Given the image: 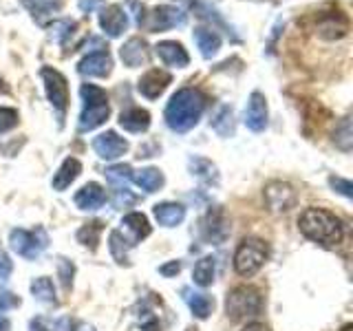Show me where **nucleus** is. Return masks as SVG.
Returning a JSON list of instances; mask_svg holds the SVG:
<instances>
[{"label":"nucleus","instance_id":"nucleus-1","mask_svg":"<svg viewBox=\"0 0 353 331\" xmlns=\"http://www.w3.org/2000/svg\"><path fill=\"white\" fill-rule=\"evenodd\" d=\"M203 108L205 97L196 88H181L170 97L168 106H165V124L174 132H185L196 126V121L203 115Z\"/></svg>","mask_w":353,"mask_h":331},{"label":"nucleus","instance_id":"nucleus-2","mask_svg":"<svg viewBox=\"0 0 353 331\" xmlns=\"http://www.w3.org/2000/svg\"><path fill=\"white\" fill-rule=\"evenodd\" d=\"M298 228H301V232L307 239H312L327 248L338 245L342 241V234H345L342 221L323 208H307L301 214V219H298Z\"/></svg>","mask_w":353,"mask_h":331},{"label":"nucleus","instance_id":"nucleus-3","mask_svg":"<svg viewBox=\"0 0 353 331\" xmlns=\"http://www.w3.org/2000/svg\"><path fill=\"white\" fill-rule=\"evenodd\" d=\"M80 95H82V115H80V130H93L97 126H102L104 121L110 115V106H108V97L104 88H99L95 84H82L80 88Z\"/></svg>","mask_w":353,"mask_h":331},{"label":"nucleus","instance_id":"nucleus-4","mask_svg":"<svg viewBox=\"0 0 353 331\" xmlns=\"http://www.w3.org/2000/svg\"><path fill=\"white\" fill-rule=\"evenodd\" d=\"M225 312L230 320H234V323H241V320H248V318H256L263 312V296L259 294V290H254V287H248V285L234 287V290L228 294Z\"/></svg>","mask_w":353,"mask_h":331},{"label":"nucleus","instance_id":"nucleus-5","mask_svg":"<svg viewBox=\"0 0 353 331\" xmlns=\"http://www.w3.org/2000/svg\"><path fill=\"white\" fill-rule=\"evenodd\" d=\"M268 257H270L268 243L250 237L241 243L234 254V270L239 276H254L265 265Z\"/></svg>","mask_w":353,"mask_h":331},{"label":"nucleus","instance_id":"nucleus-6","mask_svg":"<svg viewBox=\"0 0 353 331\" xmlns=\"http://www.w3.org/2000/svg\"><path fill=\"white\" fill-rule=\"evenodd\" d=\"M9 245L16 254H20L22 259H38L40 254L47 250L49 237L44 228L36 230H11L9 232Z\"/></svg>","mask_w":353,"mask_h":331},{"label":"nucleus","instance_id":"nucleus-7","mask_svg":"<svg viewBox=\"0 0 353 331\" xmlns=\"http://www.w3.org/2000/svg\"><path fill=\"white\" fill-rule=\"evenodd\" d=\"M42 80H44V88H47V97H49L51 106L58 110V121H60V126H62L66 106H69V86H66V77L60 71L44 66V69H42Z\"/></svg>","mask_w":353,"mask_h":331},{"label":"nucleus","instance_id":"nucleus-8","mask_svg":"<svg viewBox=\"0 0 353 331\" xmlns=\"http://www.w3.org/2000/svg\"><path fill=\"white\" fill-rule=\"evenodd\" d=\"M185 25V14L181 9L170 7V5H161L157 9H152L148 16H141L139 27H143L150 33L165 31L172 27H183Z\"/></svg>","mask_w":353,"mask_h":331},{"label":"nucleus","instance_id":"nucleus-9","mask_svg":"<svg viewBox=\"0 0 353 331\" xmlns=\"http://www.w3.org/2000/svg\"><path fill=\"white\" fill-rule=\"evenodd\" d=\"M265 203L272 212H287L296 205V190L290 183L272 181L265 188Z\"/></svg>","mask_w":353,"mask_h":331},{"label":"nucleus","instance_id":"nucleus-10","mask_svg":"<svg viewBox=\"0 0 353 331\" xmlns=\"http://www.w3.org/2000/svg\"><path fill=\"white\" fill-rule=\"evenodd\" d=\"M201 234L205 241L210 243H223L230 234V225H228V219L225 212L221 208H210L208 214L201 221Z\"/></svg>","mask_w":353,"mask_h":331},{"label":"nucleus","instance_id":"nucleus-11","mask_svg":"<svg viewBox=\"0 0 353 331\" xmlns=\"http://www.w3.org/2000/svg\"><path fill=\"white\" fill-rule=\"evenodd\" d=\"M93 148L102 159H117L128 150V141L119 137L115 130H106L93 139Z\"/></svg>","mask_w":353,"mask_h":331},{"label":"nucleus","instance_id":"nucleus-12","mask_svg":"<svg viewBox=\"0 0 353 331\" xmlns=\"http://www.w3.org/2000/svg\"><path fill=\"white\" fill-rule=\"evenodd\" d=\"M77 71L88 77H106L113 71V58H110L108 51L88 53L80 60V64H77Z\"/></svg>","mask_w":353,"mask_h":331},{"label":"nucleus","instance_id":"nucleus-13","mask_svg":"<svg viewBox=\"0 0 353 331\" xmlns=\"http://www.w3.org/2000/svg\"><path fill=\"white\" fill-rule=\"evenodd\" d=\"M99 27L104 29L106 36L119 38L121 33L126 31V27H128V16H126L124 7H119V5L104 7L102 14H99Z\"/></svg>","mask_w":353,"mask_h":331},{"label":"nucleus","instance_id":"nucleus-14","mask_svg":"<svg viewBox=\"0 0 353 331\" xmlns=\"http://www.w3.org/2000/svg\"><path fill=\"white\" fill-rule=\"evenodd\" d=\"M245 124L254 132H261L268 126V99L259 91H254L250 95V102L245 108Z\"/></svg>","mask_w":353,"mask_h":331},{"label":"nucleus","instance_id":"nucleus-15","mask_svg":"<svg viewBox=\"0 0 353 331\" xmlns=\"http://www.w3.org/2000/svg\"><path fill=\"white\" fill-rule=\"evenodd\" d=\"M154 51H157L159 60L165 66H176V69H183V66H188V62H190V58H188V53L183 49V44L174 42V40L159 42L157 47H154Z\"/></svg>","mask_w":353,"mask_h":331},{"label":"nucleus","instance_id":"nucleus-16","mask_svg":"<svg viewBox=\"0 0 353 331\" xmlns=\"http://www.w3.org/2000/svg\"><path fill=\"white\" fill-rule=\"evenodd\" d=\"M168 84H170V75L168 73L159 71V69H152V71H148L146 75L141 77L137 88H139V93L143 97L154 99V97H159L165 91V86H168Z\"/></svg>","mask_w":353,"mask_h":331},{"label":"nucleus","instance_id":"nucleus-17","mask_svg":"<svg viewBox=\"0 0 353 331\" xmlns=\"http://www.w3.org/2000/svg\"><path fill=\"white\" fill-rule=\"evenodd\" d=\"M106 203V190L99 183H86L75 194V205L80 210H97Z\"/></svg>","mask_w":353,"mask_h":331},{"label":"nucleus","instance_id":"nucleus-18","mask_svg":"<svg viewBox=\"0 0 353 331\" xmlns=\"http://www.w3.org/2000/svg\"><path fill=\"white\" fill-rule=\"evenodd\" d=\"M119 55H121V62H124L126 66L137 69V66L148 62V44L141 38H130L124 47L119 49Z\"/></svg>","mask_w":353,"mask_h":331},{"label":"nucleus","instance_id":"nucleus-19","mask_svg":"<svg viewBox=\"0 0 353 331\" xmlns=\"http://www.w3.org/2000/svg\"><path fill=\"white\" fill-rule=\"evenodd\" d=\"M152 212H154V219L159 221V225L163 228H174L185 219V208L181 203H172V201L157 203Z\"/></svg>","mask_w":353,"mask_h":331},{"label":"nucleus","instance_id":"nucleus-20","mask_svg":"<svg viewBox=\"0 0 353 331\" xmlns=\"http://www.w3.org/2000/svg\"><path fill=\"white\" fill-rule=\"evenodd\" d=\"M119 126L128 130V132H143L148 130L150 126V113L143 108H137L132 106L128 110H124V113L119 115Z\"/></svg>","mask_w":353,"mask_h":331},{"label":"nucleus","instance_id":"nucleus-21","mask_svg":"<svg viewBox=\"0 0 353 331\" xmlns=\"http://www.w3.org/2000/svg\"><path fill=\"white\" fill-rule=\"evenodd\" d=\"M121 225H124V230L130 234L128 243L130 245H135V243H139L141 239H146L150 234V223L148 219L139 214V212H132V214H126L124 221H121Z\"/></svg>","mask_w":353,"mask_h":331},{"label":"nucleus","instance_id":"nucleus-22","mask_svg":"<svg viewBox=\"0 0 353 331\" xmlns=\"http://www.w3.org/2000/svg\"><path fill=\"white\" fill-rule=\"evenodd\" d=\"M80 172H82V163L77 161V159H73V157H69V159H64V163L60 166V170L55 172V177H53V190H66L77 177H80Z\"/></svg>","mask_w":353,"mask_h":331},{"label":"nucleus","instance_id":"nucleus-23","mask_svg":"<svg viewBox=\"0 0 353 331\" xmlns=\"http://www.w3.org/2000/svg\"><path fill=\"white\" fill-rule=\"evenodd\" d=\"M183 298H185V303L188 307L192 309V314L196 318H201L205 320L210 314H212V309H214V301L210 298L208 294H199V292H192V290H183Z\"/></svg>","mask_w":353,"mask_h":331},{"label":"nucleus","instance_id":"nucleus-24","mask_svg":"<svg viewBox=\"0 0 353 331\" xmlns=\"http://www.w3.org/2000/svg\"><path fill=\"white\" fill-rule=\"evenodd\" d=\"M132 179H135V183L146 192H157L163 185V174L157 168H141L132 174Z\"/></svg>","mask_w":353,"mask_h":331},{"label":"nucleus","instance_id":"nucleus-25","mask_svg":"<svg viewBox=\"0 0 353 331\" xmlns=\"http://www.w3.org/2000/svg\"><path fill=\"white\" fill-rule=\"evenodd\" d=\"M194 42H196V47L201 49L203 58H212V55H216V51L221 49V38L210 29H196Z\"/></svg>","mask_w":353,"mask_h":331},{"label":"nucleus","instance_id":"nucleus-26","mask_svg":"<svg viewBox=\"0 0 353 331\" xmlns=\"http://www.w3.org/2000/svg\"><path fill=\"white\" fill-rule=\"evenodd\" d=\"M214 270H216V263L212 257H203L201 261H196L194 270H192V279L199 287H208L212 285L214 281Z\"/></svg>","mask_w":353,"mask_h":331},{"label":"nucleus","instance_id":"nucleus-27","mask_svg":"<svg viewBox=\"0 0 353 331\" xmlns=\"http://www.w3.org/2000/svg\"><path fill=\"white\" fill-rule=\"evenodd\" d=\"M212 128L219 132L221 137H230L234 132V113L230 106H219L212 117Z\"/></svg>","mask_w":353,"mask_h":331},{"label":"nucleus","instance_id":"nucleus-28","mask_svg":"<svg viewBox=\"0 0 353 331\" xmlns=\"http://www.w3.org/2000/svg\"><path fill=\"white\" fill-rule=\"evenodd\" d=\"M31 294L33 298H38L40 303H47V305H58V298H55V287L53 283L47 279V276H40L31 283Z\"/></svg>","mask_w":353,"mask_h":331},{"label":"nucleus","instance_id":"nucleus-29","mask_svg":"<svg viewBox=\"0 0 353 331\" xmlns=\"http://www.w3.org/2000/svg\"><path fill=\"white\" fill-rule=\"evenodd\" d=\"M130 166L126 163H117V166H110L106 170V179L115 185V190H128V181L132 179L130 174Z\"/></svg>","mask_w":353,"mask_h":331},{"label":"nucleus","instance_id":"nucleus-30","mask_svg":"<svg viewBox=\"0 0 353 331\" xmlns=\"http://www.w3.org/2000/svg\"><path fill=\"white\" fill-rule=\"evenodd\" d=\"M25 7L31 11V16L38 22H44V18L51 16L53 11H58V3L55 0H22Z\"/></svg>","mask_w":353,"mask_h":331},{"label":"nucleus","instance_id":"nucleus-31","mask_svg":"<svg viewBox=\"0 0 353 331\" xmlns=\"http://www.w3.org/2000/svg\"><path fill=\"white\" fill-rule=\"evenodd\" d=\"M99 234H102V221H93V223H86L77 232V241H80L82 245L95 250L99 243Z\"/></svg>","mask_w":353,"mask_h":331},{"label":"nucleus","instance_id":"nucleus-32","mask_svg":"<svg viewBox=\"0 0 353 331\" xmlns=\"http://www.w3.org/2000/svg\"><path fill=\"white\" fill-rule=\"evenodd\" d=\"M110 254L115 257L117 263H128V257H126V252L130 250V243L124 239V234H121L119 230H113L110 232Z\"/></svg>","mask_w":353,"mask_h":331},{"label":"nucleus","instance_id":"nucleus-33","mask_svg":"<svg viewBox=\"0 0 353 331\" xmlns=\"http://www.w3.org/2000/svg\"><path fill=\"white\" fill-rule=\"evenodd\" d=\"M190 168H192V174H196L199 179H203L208 183H216L219 181L216 168L208 159H190Z\"/></svg>","mask_w":353,"mask_h":331},{"label":"nucleus","instance_id":"nucleus-34","mask_svg":"<svg viewBox=\"0 0 353 331\" xmlns=\"http://www.w3.org/2000/svg\"><path fill=\"white\" fill-rule=\"evenodd\" d=\"M351 139H353V132H351V119L349 117H342L340 124L336 126L334 132V141L336 146L342 150H351Z\"/></svg>","mask_w":353,"mask_h":331},{"label":"nucleus","instance_id":"nucleus-35","mask_svg":"<svg viewBox=\"0 0 353 331\" xmlns=\"http://www.w3.org/2000/svg\"><path fill=\"white\" fill-rule=\"evenodd\" d=\"M58 272H60V279H62V287L66 292L71 290V283H73V274H75V268L71 261L66 259H60L58 261Z\"/></svg>","mask_w":353,"mask_h":331},{"label":"nucleus","instance_id":"nucleus-36","mask_svg":"<svg viewBox=\"0 0 353 331\" xmlns=\"http://www.w3.org/2000/svg\"><path fill=\"white\" fill-rule=\"evenodd\" d=\"M18 126V110L14 108H0V132H7Z\"/></svg>","mask_w":353,"mask_h":331},{"label":"nucleus","instance_id":"nucleus-37","mask_svg":"<svg viewBox=\"0 0 353 331\" xmlns=\"http://www.w3.org/2000/svg\"><path fill=\"white\" fill-rule=\"evenodd\" d=\"M53 29L58 31V33H55V38H58L64 44V47H66V40L71 38V33L75 29V22H71V20H60V22H55Z\"/></svg>","mask_w":353,"mask_h":331},{"label":"nucleus","instance_id":"nucleus-38","mask_svg":"<svg viewBox=\"0 0 353 331\" xmlns=\"http://www.w3.org/2000/svg\"><path fill=\"white\" fill-rule=\"evenodd\" d=\"M16 307H20V298L14 292L0 287V312H7V309H16Z\"/></svg>","mask_w":353,"mask_h":331},{"label":"nucleus","instance_id":"nucleus-39","mask_svg":"<svg viewBox=\"0 0 353 331\" xmlns=\"http://www.w3.org/2000/svg\"><path fill=\"white\" fill-rule=\"evenodd\" d=\"M329 183L336 188V190L340 192V194H345L347 199H351L353 197V185H351V181H347V179H342V177H331L329 179Z\"/></svg>","mask_w":353,"mask_h":331},{"label":"nucleus","instance_id":"nucleus-40","mask_svg":"<svg viewBox=\"0 0 353 331\" xmlns=\"http://www.w3.org/2000/svg\"><path fill=\"white\" fill-rule=\"evenodd\" d=\"M11 270H14V263H11V259L7 257V252L0 248V279H7Z\"/></svg>","mask_w":353,"mask_h":331},{"label":"nucleus","instance_id":"nucleus-41","mask_svg":"<svg viewBox=\"0 0 353 331\" xmlns=\"http://www.w3.org/2000/svg\"><path fill=\"white\" fill-rule=\"evenodd\" d=\"M141 331H161L159 327V320L154 318L152 314H146L141 320Z\"/></svg>","mask_w":353,"mask_h":331},{"label":"nucleus","instance_id":"nucleus-42","mask_svg":"<svg viewBox=\"0 0 353 331\" xmlns=\"http://www.w3.org/2000/svg\"><path fill=\"white\" fill-rule=\"evenodd\" d=\"M77 7H80L82 14H91L97 7H102V0H77Z\"/></svg>","mask_w":353,"mask_h":331},{"label":"nucleus","instance_id":"nucleus-43","mask_svg":"<svg viewBox=\"0 0 353 331\" xmlns=\"http://www.w3.org/2000/svg\"><path fill=\"white\" fill-rule=\"evenodd\" d=\"M179 270H181V263H176V261H172V263H168V265H161V274L163 276H174V274H179Z\"/></svg>","mask_w":353,"mask_h":331},{"label":"nucleus","instance_id":"nucleus-44","mask_svg":"<svg viewBox=\"0 0 353 331\" xmlns=\"http://www.w3.org/2000/svg\"><path fill=\"white\" fill-rule=\"evenodd\" d=\"M73 327H75V323L71 318H62L58 325H55V331H73Z\"/></svg>","mask_w":353,"mask_h":331},{"label":"nucleus","instance_id":"nucleus-45","mask_svg":"<svg viewBox=\"0 0 353 331\" xmlns=\"http://www.w3.org/2000/svg\"><path fill=\"white\" fill-rule=\"evenodd\" d=\"M31 331H51L47 327V323H44L42 318H36V320H31Z\"/></svg>","mask_w":353,"mask_h":331},{"label":"nucleus","instance_id":"nucleus-46","mask_svg":"<svg viewBox=\"0 0 353 331\" xmlns=\"http://www.w3.org/2000/svg\"><path fill=\"white\" fill-rule=\"evenodd\" d=\"M241 331H270V327L263 325V323H250L248 327H243Z\"/></svg>","mask_w":353,"mask_h":331},{"label":"nucleus","instance_id":"nucleus-47","mask_svg":"<svg viewBox=\"0 0 353 331\" xmlns=\"http://www.w3.org/2000/svg\"><path fill=\"white\" fill-rule=\"evenodd\" d=\"M0 331H9V320L5 316H0Z\"/></svg>","mask_w":353,"mask_h":331},{"label":"nucleus","instance_id":"nucleus-48","mask_svg":"<svg viewBox=\"0 0 353 331\" xmlns=\"http://www.w3.org/2000/svg\"><path fill=\"white\" fill-rule=\"evenodd\" d=\"M340 331H353V327H351V325H345V327H342Z\"/></svg>","mask_w":353,"mask_h":331},{"label":"nucleus","instance_id":"nucleus-49","mask_svg":"<svg viewBox=\"0 0 353 331\" xmlns=\"http://www.w3.org/2000/svg\"><path fill=\"white\" fill-rule=\"evenodd\" d=\"M0 91H5V86H3V80H0Z\"/></svg>","mask_w":353,"mask_h":331},{"label":"nucleus","instance_id":"nucleus-50","mask_svg":"<svg viewBox=\"0 0 353 331\" xmlns=\"http://www.w3.org/2000/svg\"><path fill=\"white\" fill-rule=\"evenodd\" d=\"M185 331H196V329H192V327H188V329H185Z\"/></svg>","mask_w":353,"mask_h":331}]
</instances>
